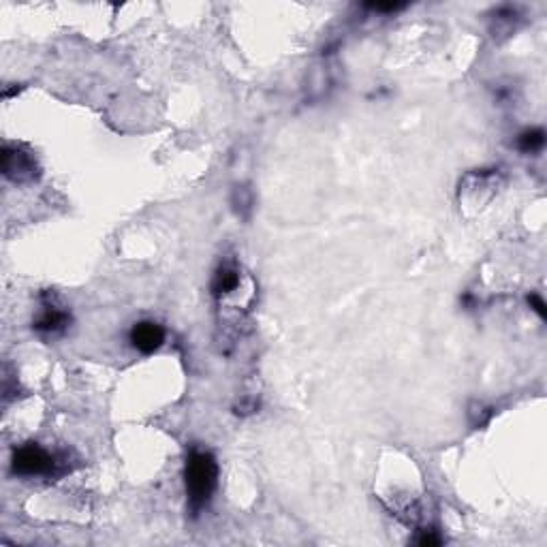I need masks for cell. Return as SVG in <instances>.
Here are the masks:
<instances>
[{
  "mask_svg": "<svg viewBox=\"0 0 547 547\" xmlns=\"http://www.w3.org/2000/svg\"><path fill=\"white\" fill-rule=\"evenodd\" d=\"M71 325V312L58 304L54 295H43V308L39 316L32 321V330L41 338H58L62 336Z\"/></svg>",
  "mask_w": 547,
  "mask_h": 547,
  "instance_id": "3957f363",
  "label": "cell"
},
{
  "mask_svg": "<svg viewBox=\"0 0 547 547\" xmlns=\"http://www.w3.org/2000/svg\"><path fill=\"white\" fill-rule=\"evenodd\" d=\"M492 415H494L492 408H485L483 404H477V402L471 404V421L475 428H483L492 419Z\"/></svg>",
  "mask_w": 547,
  "mask_h": 547,
  "instance_id": "30bf717a",
  "label": "cell"
},
{
  "mask_svg": "<svg viewBox=\"0 0 547 547\" xmlns=\"http://www.w3.org/2000/svg\"><path fill=\"white\" fill-rule=\"evenodd\" d=\"M520 20V13L515 7H500L496 13H494V32L500 34H511L515 30V22Z\"/></svg>",
  "mask_w": 547,
  "mask_h": 547,
  "instance_id": "ba28073f",
  "label": "cell"
},
{
  "mask_svg": "<svg viewBox=\"0 0 547 547\" xmlns=\"http://www.w3.org/2000/svg\"><path fill=\"white\" fill-rule=\"evenodd\" d=\"M65 455L50 453L36 443H26L13 451L11 471L18 477H60L67 473Z\"/></svg>",
  "mask_w": 547,
  "mask_h": 547,
  "instance_id": "7a4b0ae2",
  "label": "cell"
},
{
  "mask_svg": "<svg viewBox=\"0 0 547 547\" xmlns=\"http://www.w3.org/2000/svg\"><path fill=\"white\" fill-rule=\"evenodd\" d=\"M518 150L522 154H536L543 150L545 146V130L539 128V126H532V128H526L518 135V142H515Z\"/></svg>",
  "mask_w": 547,
  "mask_h": 547,
  "instance_id": "52a82bcc",
  "label": "cell"
},
{
  "mask_svg": "<svg viewBox=\"0 0 547 547\" xmlns=\"http://www.w3.org/2000/svg\"><path fill=\"white\" fill-rule=\"evenodd\" d=\"M404 7H406L404 3H374V5H368V9L379 11V13H396V11H402Z\"/></svg>",
  "mask_w": 547,
  "mask_h": 547,
  "instance_id": "4fadbf2b",
  "label": "cell"
},
{
  "mask_svg": "<svg viewBox=\"0 0 547 547\" xmlns=\"http://www.w3.org/2000/svg\"><path fill=\"white\" fill-rule=\"evenodd\" d=\"M415 543L421 547H434V545L443 543V536L434 528H424V530H419V536L415 539Z\"/></svg>",
  "mask_w": 547,
  "mask_h": 547,
  "instance_id": "8fae6325",
  "label": "cell"
},
{
  "mask_svg": "<svg viewBox=\"0 0 547 547\" xmlns=\"http://www.w3.org/2000/svg\"><path fill=\"white\" fill-rule=\"evenodd\" d=\"M128 342H130V346L137 353L152 355L165 342V327L161 323H156V321H140V323H135L130 327Z\"/></svg>",
  "mask_w": 547,
  "mask_h": 547,
  "instance_id": "5b68a950",
  "label": "cell"
},
{
  "mask_svg": "<svg viewBox=\"0 0 547 547\" xmlns=\"http://www.w3.org/2000/svg\"><path fill=\"white\" fill-rule=\"evenodd\" d=\"M528 306L539 314V318H543V321H545V318H547V304H545V299L539 293H530L528 295Z\"/></svg>",
  "mask_w": 547,
  "mask_h": 547,
  "instance_id": "7c38bea8",
  "label": "cell"
},
{
  "mask_svg": "<svg viewBox=\"0 0 547 547\" xmlns=\"http://www.w3.org/2000/svg\"><path fill=\"white\" fill-rule=\"evenodd\" d=\"M187 498L193 518H197L208 505L218 485V462L208 449H191L184 468Z\"/></svg>",
  "mask_w": 547,
  "mask_h": 547,
  "instance_id": "6da1fadb",
  "label": "cell"
},
{
  "mask_svg": "<svg viewBox=\"0 0 547 547\" xmlns=\"http://www.w3.org/2000/svg\"><path fill=\"white\" fill-rule=\"evenodd\" d=\"M259 408V402L257 400H244L236 406V415H250L255 413V410Z\"/></svg>",
  "mask_w": 547,
  "mask_h": 547,
  "instance_id": "5bb4252c",
  "label": "cell"
},
{
  "mask_svg": "<svg viewBox=\"0 0 547 547\" xmlns=\"http://www.w3.org/2000/svg\"><path fill=\"white\" fill-rule=\"evenodd\" d=\"M0 167H3L5 177H9L15 184H30L39 180L41 169L34 161V156L18 146H5L3 156H0Z\"/></svg>",
  "mask_w": 547,
  "mask_h": 547,
  "instance_id": "277c9868",
  "label": "cell"
},
{
  "mask_svg": "<svg viewBox=\"0 0 547 547\" xmlns=\"http://www.w3.org/2000/svg\"><path fill=\"white\" fill-rule=\"evenodd\" d=\"M231 205H234V210L240 218H248L250 212H252V205H255L252 191L248 187H236L234 195H231Z\"/></svg>",
  "mask_w": 547,
  "mask_h": 547,
  "instance_id": "9c48e42d",
  "label": "cell"
},
{
  "mask_svg": "<svg viewBox=\"0 0 547 547\" xmlns=\"http://www.w3.org/2000/svg\"><path fill=\"white\" fill-rule=\"evenodd\" d=\"M240 287V269L236 263H220L212 278V295L216 299L231 295Z\"/></svg>",
  "mask_w": 547,
  "mask_h": 547,
  "instance_id": "8992f818",
  "label": "cell"
}]
</instances>
